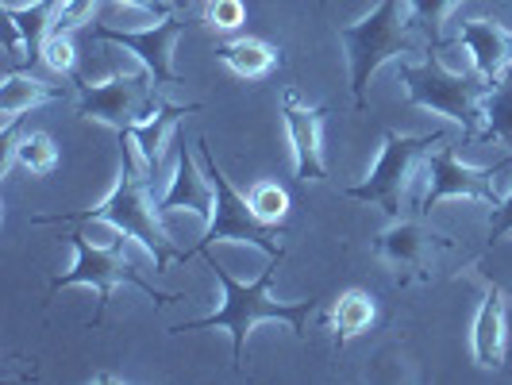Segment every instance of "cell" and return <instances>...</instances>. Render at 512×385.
Listing matches in <instances>:
<instances>
[{"mask_svg": "<svg viewBox=\"0 0 512 385\" xmlns=\"http://www.w3.org/2000/svg\"><path fill=\"white\" fill-rule=\"evenodd\" d=\"M201 147V162H205L208 178H212V189H216V208L205 220V239L197 243V255L212 251L216 243H255L258 251H266V258H285V228L282 224H262L255 216L251 201L231 185V178L220 170L216 162V151L208 147V139L201 135L197 139Z\"/></svg>", "mask_w": 512, "mask_h": 385, "instance_id": "4", "label": "cell"}, {"mask_svg": "<svg viewBox=\"0 0 512 385\" xmlns=\"http://www.w3.org/2000/svg\"><path fill=\"white\" fill-rule=\"evenodd\" d=\"M43 62H47V70H54V74H74L77 51H74V43H70V35H47V43H43Z\"/></svg>", "mask_w": 512, "mask_h": 385, "instance_id": "26", "label": "cell"}, {"mask_svg": "<svg viewBox=\"0 0 512 385\" xmlns=\"http://www.w3.org/2000/svg\"><path fill=\"white\" fill-rule=\"evenodd\" d=\"M347 43V62H351V93L355 108H366V85L382 70L389 58L412 51L409 20L401 16V0H382L366 20L339 27Z\"/></svg>", "mask_w": 512, "mask_h": 385, "instance_id": "5", "label": "cell"}, {"mask_svg": "<svg viewBox=\"0 0 512 385\" xmlns=\"http://www.w3.org/2000/svg\"><path fill=\"white\" fill-rule=\"evenodd\" d=\"M151 70H116L108 74L101 85H81V101H77V116L93 120V124H104V128L128 131L135 128L143 116H151V108L158 104V93H154Z\"/></svg>", "mask_w": 512, "mask_h": 385, "instance_id": "8", "label": "cell"}, {"mask_svg": "<svg viewBox=\"0 0 512 385\" xmlns=\"http://www.w3.org/2000/svg\"><path fill=\"white\" fill-rule=\"evenodd\" d=\"M181 31H185L181 16H166L162 24L143 27V31H120V27L93 24V35H97V39L116 43V47H124V51L135 54V58L151 70V77L158 85H174V81H178V70H174V43H178Z\"/></svg>", "mask_w": 512, "mask_h": 385, "instance_id": "10", "label": "cell"}, {"mask_svg": "<svg viewBox=\"0 0 512 385\" xmlns=\"http://www.w3.org/2000/svg\"><path fill=\"white\" fill-rule=\"evenodd\" d=\"M51 4H62V0H51Z\"/></svg>", "mask_w": 512, "mask_h": 385, "instance_id": "31", "label": "cell"}, {"mask_svg": "<svg viewBox=\"0 0 512 385\" xmlns=\"http://www.w3.org/2000/svg\"><path fill=\"white\" fill-rule=\"evenodd\" d=\"M62 93H66V89L43 85V81H35V77L20 74V70H8L4 85H0V116H4V124H20L24 112H31L35 104L58 101Z\"/></svg>", "mask_w": 512, "mask_h": 385, "instance_id": "20", "label": "cell"}, {"mask_svg": "<svg viewBox=\"0 0 512 385\" xmlns=\"http://www.w3.org/2000/svg\"><path fill=\"white\" fill-rule=\"evenodd\" d=\"M178 208H189V212H197V216H212V208H216V189H212V178H208V170L201 174L197 170V162H193V151L181 143L178 147V170H174V178H170V189L162 193V201H158V212H178Z\"/></svg>", "mask_w": 512, "mask_h": 385, "instance_id": "13", "label": "cell"}, {"mask_svg": "<svg viewBox=\"0 0 512 385\" xmlns=\"http://www.w3.org/2000/svg\"><path fill=\"white\" fill-rule=\"evenodd\" d=\"M205 20L216 31H235V27H243V20H247V4L243 0H208Z\"/></svg>", "mask_w": 512, "mask_h": 385, "instance_id": "27", "label": "cell"}, {"mask_svg": "<svg viewBox=\"0 0 512 385\" xmlns=\"http://www.w3.org/2000/svg\"><path fill=\"white\" fill-rule=\"evenodd\" d=\"M247 201L255 208V216L262 224H282L289 216V193H285L278 181H255L247 189Z\"/></svg>", "mask_w": 512, "mask_h": 385, "instance_id": "23", "label": "cell"}, {"mask_svg": "<svg viewBox=\"0 0 512 385\" xmlns=\"http://www.w3.org/2000/svg\"><path fill=\"white\" fill-rule=\"evenodd\" d=\"M216 58L228 66L231 74L247 77V81H258V77H266L278 66V47H270L266 39H255V35H243V39L220 43V47H216Z\"/></svg>", "mask_w": 512, "mask_h": 385, "instance_id": "18", "label": "cell"}, {"mask_svg": "<svg viewBox=\"0 0 512 385\" xmlns=\"http://www.w3.org/2000/svg\"><path fill=\"white\" fill-rule=\"evenodd\" d=\"M124 4H131V8H143V12H154V16H166L170 8H178L174 0H124Z\"/></svg>", "mask_w": 512, "mask_h": 385, "instance_id": "29", "label": "cell"}, {"mask_svg": "<svg viewBox=\"0 0 512 385\" xmlns=\"http://www.w3.org/2000/svg\"><path fill=\"white\" fill-rule=\"evenodd\" d=\"M374 316H378V305H374V297H370L366 289H347V293H339L332 305L335 339L347 343V339H355V335L370 332Z\"/></svg>", "mask_w": 512, "mask_h": 385, "instance_id": "21", "label": "cell"}, {"mask_svg": "<svg viewBox=\"0 0 512 385\" xmlns=\"http://www.w3.org/2000/svg\"><path fill=\"white\" fill-rule=\"evenodd\" d=\"M443 139H447L443 128H436L432 135H401V131L389 128L382 139V158L370 170V178L351 185V189H343V193L355 197V201H370V205L385 208L389 220H401V193H405V181H409L416 158L428 151L432 143H443Z\"/></svg>", "mask_w": 512, "mask_h": 385, "instance_id": "7", "label": "cell"}, {"mask_svg": "<svg viewBox=\"0 0 512 385\" xmlns=\"http://www.w3.org/2000/svg\"><path fill=\"white\" fill-rule=\"evenodd\" d=\"M104 0H62L54 4V20H51V35H70L77 27H89L97 20Z\"/></svg>", "mask_w": 512, "mask_h": 385, "instance_id": "24", "label": "cell"}, {"mask_svg": "<svg viewBox=\"0 0 512 385\" xmlns=\"http://www.w3.org/2000/svg\"><path fill=\"white\" fill-rule=\"evenodd\" d=\"M70 243H74V270L70 274H58L51 278V293H58L62 285H93L97 289V316H93V324H101L104 320V308L112 301V289L120 282L135 285L139 293H147L151 301L158 305H166V301H178V293H166V289H158L154 282H147L135 266H131L128 258H124V247H116V243H97L93 235L85 228L70 231Z\"/></svg>", "mask_w": 512, "mask_h": 385, "instance_id": "6", "label": "cell"}, {"mask_svg": "<svg viewBox=\"0 0 512 385\" xmlns=\"http://www.w3.org/2000/svg\"><path fill=\"white\" fill-rule=\"evenodd\" d=\"M512 162L509 158H501V162H493V166H466L459 162V154L455 147H447V139L439 143V151L432 154V162H428V189H424V201H420V212H432L439 201H451V197H466V201H482V205H501V197H497V189H493V174L497 170H505Z\"/></svg>", "mask_w": 512, "mask_h": 385, "instance_id": "9", "label": "cell"}, {"mask_svg": "<svg viewBox=\"0 0 512 385\" xmlns=\"http://www.w3.org/2000/svg\"><path fill=\"white\" fill-rule=\"evenodd\" d=\"M509 231H512V193L501 197V205L489 208V247H497Z\"/></svg>", "mask_w": 512, "mask_h": 385, "instance_id": "28", "label": "cell"}, {"mask_svg": "<svg viewBox=\"0 0 512 385\" xmlns=\"http://www.w3.org/2000/svg\"><path fill=\"white\" fill-rule=\"evenodd\" d=\"M174 4H178V12H189V8L197 4V0H174Z\"/></svg>", "mask_w": 512, "mask_h": 385, "instance_id": "30", "label": "cell"}, {"mask_svg": "<svg viewBox=\"0 0 512 385\" xmlns=\"http://www.w3.org/2000/svg\"><path fill=\"white\" fill-rule=\"evenodd\" d=\"M197 108H201V104H170L158 97V104L151 108V116H143L135 128H128L131 143H135V151L143 154V162H147L151 174H158V166H162L170 131L178 128L181 116H189V112H197Z\"/></svg>", "mask_w": 512, "mask_h": 385, "instance_id": "15", "label": "cell"}, {"mask_svg": "<svg viewBox=\"0 0 512 385\" xmlns=\"http://www.w3.org/2000/svg\"><path fill=\"white\" fill-rule=\"evenodd\" d=\"M482 135H497L505 147H512V70L489 81L486 93V131Z\"/></svg>", "mask_w": 512, "mask_h": 385, "instance_id": "22", "label": "cell"}, {"mask_svg": "<svg viewBox=\"0 0 512 385\" xmlns=\"http://www.w3.org/2000/svg\"><path fill=\"white\" fill-rule=\"evenodd\" d=\"M459 43L474 58V70L482 77H489V81H497V77L509 70L512 35L497 20H470V24H462Z\"/></svg>", "mask_w": 512, "mask_h": 385, "instance_id": "14", "label": "cell"}, {"mask_svg": "<svg viewBox=\"0 0 512 385\" xmlns=\"http://www.w3.org/2000/svg\"><path fill=\"white\" fill-rule=\"evenodd\" d=\"M401 81L409 89L412 104L432 108L439 116H451L455 124H462L466 135H482L489 77H482L478 70L474 74H451L439 62V54H428L424 62H405Z\"/></svg>", "mask_w": 512, "mask_h": 385, "instance_id": "3", "label": "cell"}, {"mask_svg": "<svg viewBox=\"0 0 512 385\" xmlns=\"http://www.w3.org/2000/svg\"><path fill=\"white\" fill-rule=\"evenodd\" d=\"M324 116L328 108H308L293 89L282 97V120L289 147H293V166L301 181H324L328 166H324Z\"/></svg>", "mask_w": 512, "mask_h": 385, "instance_id": "12", "label": "cell"}, {"mask_svg": "<svg viewBox=\"0 0 512 385\" xmlns=\"http://www.w3.org/2000/svg\"><path fill=\"white\" fill-rule=\"evenodd\" d=\"M474 362L482 370H501L505 366V293L497 285L486 289V301L474 316Z\"/></svg>", "mask_w": 512, "mask_h": 385, "instance_id": "16", "label": "cell"}, {"mask_svg": "<svg viewBox=\"0 0 512 385\" xmlns=\"http://www.w3.org/2000/svg\"><path fill=\"white\" fill-rule=\"evenodd\" d=\"M412 12H416V20L428 27V35H432V43L443 39V20L451 16V8L459 4V0H409Z\"/></svg>", "mask_w": 512, "mask_h": 385, "instance_id": "25", "label": "cell"}, {"mask_svg": "<svg viewBox=\"0 0 512 385\" xmlns=\"http://www.w3.org/2000/svg\"><path fill=\"white\" fill-rule=\"evenodd\" d=\"M12 162H20L35 178H47L58 170V147L47 131H24L16 135V124H4V154H0V174L12 170Z\"/></svg>", "mask_w": 512, "mask_h": 385, "instance_id": "17", "label": "cell"}, {"mask_svg": "<svg viewBox=\"0 0 512 385\" xmlns=\"http://www.w3.org/2000/svg\"><path fill=\"white\" fill-rule=\"evenodd\" d=\"M447 243H451V239L432 231L424 220H405V216H401V220H393V224L378 235L374 251L401 274V282H412V278H424V274H428L432 255L443 251Z\"/></svg>", "mask_w": 512, "mask_h": 385, "instance_id": "11", "label": "cell"}, {"mask_svg": "<svg viewBox=\"0 0 512 385\" xmlns=\"http://www.w3.org/2000/svg\"><path fill=\"white\" fill-rule=\"evenodd\" d=\"M120 174L116 185L108 189L97 208H81V212H47V216H31V224H58V228H74V224H89V220H108L116 228L139 239L147 247V255L154 258V270H166L170 262H189L197 251H178L170 243L166 228L158 224V205H151V170L143 162V154L135 151L128 131H120Z\"/></svg>", "mask_w": 512, "mask_h": 385, "instance_id": "1", "label": "cell"}, {"mask_svg": "<svg viewBox=\"0 0 512 385\" xmlns=\"http://www.w3.org/2000/svg\"><path fill=\"white\" fill-rule=\"evenodd\" d=\"M208 262V270L216 274V282L224 285V305L216 308V312H208L201 320H189V324H178V328H170V332H201V328H224L231 335V366L239 370L243 366V355H247V335L255 324L262 320H282L289 324L297 339H305L308 335V316L320 308V293H312L305 301H274V293H270V285H274V274H278V266H282V258H270V266L258 274L255 282H235L228 270L216 262V258L201 255Z\"/></svg>", "mask_w": 512, "mask_h": 385, "instance_id": "2", "label": "cell"}, {"mask_svg": "<svg viewBox=\"0 0 512 385\" xmlns=\"http://www.w3.org/2000/svg\"><path fill=\"white\" fill-rule=\"evenodd\" d=\"M4 20L8 27L20 35V47H24V62H35L43 58V43L51 35V20H54V4L51 0H31L27 8H16V4H4Z\"/></svg>", "mask_w": 512, "mask_h": 385, "instance_id": "19", "label": "cell"}]
</instances>
